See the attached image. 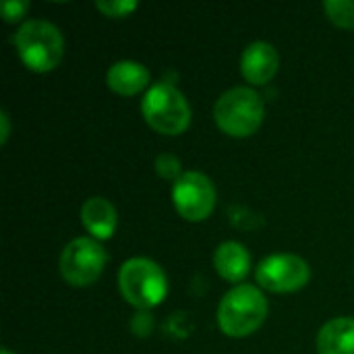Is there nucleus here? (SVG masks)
I'll return each mask as SVG.
<instances>
[{
    "instance_id": "obj_1",
    "label": "nucleus",
    "mask_w": 354,
    "mask_h": 354,
    "mask_svg": "<svg viewBox=\"0 0 354 354\" xmlns=\"http://www.w3.org/2000/svg\"><path fill=\"white\" fill-rule=\"evenodd\" d=\"M268 317V301L259 288L239 284L230 288L218 305V326L230 338L255 334Z\"/></svg>"
},
{
    "instance_id": "obj_2",
    "label": "nucleus",
    "mask_w": 354,
    "mask_h": 354,
    "mask_svg": "<svg viewBox=\"0 0 354 354\" xmlns=\"http://www.w3.org/2000/svg\"><path fill=\"white\" fill-rule=\"evenodd\" d=\"M12 41L23 64L33 73L54 71L64 56V37L60 29L44 19L25 21Z\"/></svg>"
},
{
    "instance_id": "obj_3",
    "label": "nucleus",
    "mask_w": 354,
    "mask_h": 354,
    "mask_svg": "<svg viewBox=\"0 0 354 354\" xmlns=\"http://www.w3.org/2000/svg\"><path fill=\"white\" fill-rule=\"evenodd\" d=\"M266 118L261 95L251 87H232L214 106V120L222 133L243 139L257 133Z\"/></svg>"
},
{
    "instance_id": "obj_4",
    "label": "nucleus",
    "mask_w": 354,
    "mask_h": 354,
    "mask_svg": "<svg viewBox=\"0 0 354 354\" xmlns=\"http://www.w3.org/2000/svg\"><path fill=\"white\" fill-rule=\"evenodd\" d=\"M118 288L129 305L147 311L158 307L166 299L168 280L164 270L156 261L147 257H133L120 266Z\"/></svg>"
},
{
    "instance_id": "obj_5",
    "label": "nucleus",
    "mask_w": 354,
    "mask_h": 354,
    "mask_svg": "<svg viewBox=\"0 0 354 354\" xmlns=\"http://www.w3.org/2000/svg\"><path fill=\"white\" fill-rule=\"evenodd\" d=\"M145 122L162 135H183L191 124V106L187 97L168 81L153 83L141 102Z\"/></svg>"
},
{
    "instance_id": "obj_6",
    "label": "nucleus",
    "mask_w": 354,
    "mask_h": 354,
    "mask_svg": "<svg viewBox=\"0 0 354 354\" xmlns=\"http://www.w3.org/2000/svg\"><path fill=\"white\" fill-rule=\"evenodd\" d=\"M108 255L100 241L79 236L71 241L60 255V276L66 284L83 288L91 286L104 272Z\"/></svg>"
},
{
    "instance_id": "obj_7",
    "label": "nucleus",
    "mask_w": 354,
    "mask_h": 354,
    "mask_svg": "<svg viewBox=\"0 0 354 354\" xmlns=\"http://www.w3.org/2000/svg\"><path fill=\"white\" fill-rule=\"evenodd\" d=\"M255 278L261 288L268 292L284 295V292H297L301 290L309 278L311 270L307 261L292 253H276L266 259L255 270Z\"/></svg>"
},
{
    "instance_id": "obj_8",
    "label": "nucleus",
    "mask_w": 354,
    "mask_h": 354,
    "mask_svg": "<svg viewBox=\"0 0 354 354\" xmlns=\"http://www.w3.org/2000/svg\"><path fill=\"white\" fill-rule=\"evenodd\" d=\"M172 201L185 220L201 222L209 218L216 207V187L201 172H183V176L172 185Z\"/></svg>"
},
{
    "instance_id": "obj_9",
    "label": "nucleus",
    "mask_w": 354,
    "mask_h": 354,
    "mask_svg": "<svg viewBox=\"0 0 354 354\" xmlns=\"http://www.w3.org/2000/svg\"><path fill=\"white\" fill-rule=\"evenodd\" d=\"M280 66V54L278 50L268 41H253L245 48L241 58V71L243 77L253 85H266L270 83Z\"/></svg>"
},
{
    "instance_id": "obj_10",
    "label": "nucleus",
    "mask_w": 354,
    "mask_h": 354,
    "mask_svg": "<svg viewBox=\"0 0 354 354\" xmlns=\"http://www.w3.org/2000/svg\"><path fill=\"white\" fill-rule=\"evenodd\" d=\"M81 222L95 241H108L118 224L116 207L104 197H89L81 207Z\"/></svg>"
},
{
    "instance_id": "obj_11",
    "label": "nucleus",
    "mask_w": 354,
    "mask_h": 354,
    "mask_svg": "<svg viewBox=\"0 0 354 354\" xmlns=\"http://www.w3.org/2000/svg\"><path fill=\"white\" fill-rule=\"evenodd\" d=\"M214 268L226 282H243L251 270V255L245 245L226 241L214 253Z\"/></svg>"
},
{
    "instance_id": "obj_12",
    "label": "nucleus",
    "mask_w": 354,
    "mask_h": 354,
    "mask_svg": "<svg viewBox=\"0 0 354 354\" xmlns=\"http://www.w3.org/2000/svg\"><path fill=\"white\" fill-rule=\"evenodd\" d=\"M108 87L118 95H135L149 87V71L135 60H120L108 68Z\"/></svg>"
},
{
    "instance_id": "obj_13",
    "label": "nucleus",
    "mask_w": 354,
    "mask_h": 354,
    "mask_svg": "<svg viewBox=\"0 0 354 354\" xmlns=\"http://www.w3.org/2000/svg\"><path fill=\"white\" fill-rule=\"evenodd\" d=\"M319 354H354V319L336 317L317 334Z\"/></svg>"
},
{
    "instance_id": "obj_14",
    "label": "nucleus",
    "mask_w": 354,
    "mask_h": 354,
    "mask_svg": "<svg viewBox=\"0 0 354 354\" xmlns=\"http://www.w3.org/2000/svg\"><path fill=\"white\" fill-rule=\"evenodd\" d=\"M324 10L334 25L354 29V0H326Z\"/></svg>"
},
{
    "instance_id": "obj_15",
    "label": "nucleus",
    "mask_w": 354,
    "mask_h": 354,
    "mask_svg": "<svg viewBox=\"0 0 354 354\" xmlns=\"http://www.w3.org/2000/svg\"><path fill=\"white\" fill-rule=\"evenodd\" d=\"M95 8L100 12H104L106 17L122 19V17H127L129 12H133L137 8V2L135 0H97Z\"/></svg>"
},
{
    "instance_id": "obj_16",
    "label": "nucleus",
    "mask_w": 354,
    "mask_h": 354,
    "mask_svg": "<svg viewBox=\"0 0 354 354\" xmlns=\"http://www.w3.org/2000/svg\"><path fill=\"white\" fill-rule=\"evenodd\" d=\"M156 172H158L162 178L174 180V183L183 176L180 162H178V158H174L172 153H162V156H158V160H156Z\"/></svg>"
},
{
    "instance_id": "obj_17",
    "label": "nucleus",
    "mask_w": 354,
    "mask_h": 354,
    "mask_svg": "<svg viewBox=\"0 0 354 354\" xmlns=\"http://www.w3.org/2000/svg\"><path fill=\"white\" fill-rule=\"evenodd\" d=\"M0 10H2V19L6 23H17L29 10V2H25V0H6V2H2Z\"/></svg>"
},
{
    "instance_id": "obj_18",
    "label": "nucleus",
    "mask_w": 354,
    "mask_h": 354,
    "mask_svg": "<svg viewBox=\"0 0 354 354\" xmlns=\"http://www.w3.org/2000/svg\"><path fill=\"white\" fill-rule=\"evenodd\" d=\"M0 124H2V133H0V143H6L8 135H10V122H8V114L0 112Z\"/></svg>"
},
{
    "instance_id": "obj_19",
    "label": "nucleus",
    "mask_w": 354,
    "mask_h": 354,
    "mask_svg": "<svg viewBox=\"0 0 354 354\" xmlns=\"http://www.w3.org/2000/svg\"><path fill=\"white\" fill-rule=\"evenodd\" d=\"M0 354H12V353H10L8 348H2V353H0Z\"/></svg>"
}]
</instances>
